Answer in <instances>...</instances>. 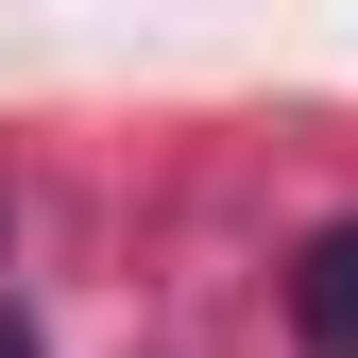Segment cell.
Masks as SVG:
<instances>
[{
    "label": "cell",
    "mask_w": 358,
    "mask_h": 358,
    "mask_svg": "<svg viewBox=\"0 0 358 358\" xmlns=\"http://www.w3.org/2000/svg\"><path fill=\"white\" fill-rule=\"evenodd\" d=\"M290 324H307V358H358V222H324V239H307Z\"/></svg>",
    "instance_id": "obj_1"
}]
</instances>
